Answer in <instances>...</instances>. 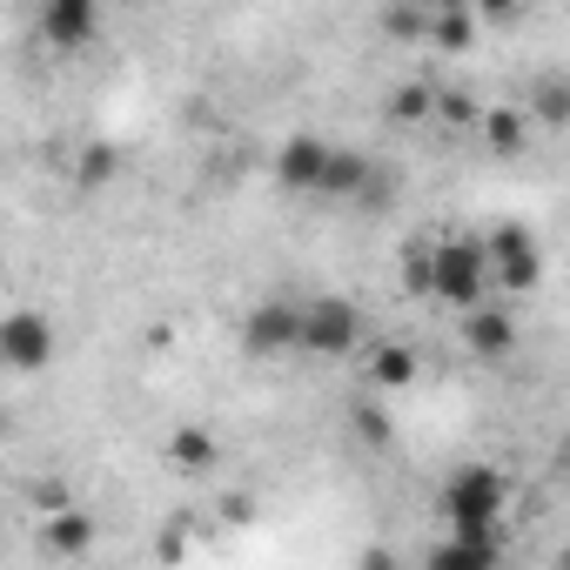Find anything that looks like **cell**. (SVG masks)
<instances>
[{
  "instance_id": "6da1fadb",
  "label": "cell",
  "mask_w": 570,
  "mask_h": 570,
  "mask_svg": "<svg viewBox=\"0 0 570 570\" xmlns=\"http://www.w3.org/2000/svg\"><path fill=\"white\" fill-rule=\"evenodd\" d=\"M490 289H497V282H490V248H483V242H470V235L430 242V296H436V303L476 309Z\"/></svg>"
},
{
  "instance_id": "7a4b0ae2",
  "label": "cell",
  "mask_w": 570,
  "mask_h": 570,
  "mask_svg": "<svg viewBox=\"0 0 570 570\" xmlns=\"http://www.w3.org/2000/svg\"><path fill=\"white\" fill-rule=\"evenodd\" d=\"M503 510H510V483H503V470H490V463H470V470H456V476L443 483V517H450V530H497Z\"/></svg>"
},
{
  "instance_id": "3957f363",
  "label": "cell",
  "mask_w": 570,
  "mask_h": 570,
  "mask_svg": "<svg viewBox=\"0 0 570 570\" xmlns=\"http://www.w3.org/2000/svg\"><path fill=\"white\" fill-rule=\"evenodd\" d=\"M483 248H490V282L503 296H530L543 282V255H537V235L523 222H497L483 235Z\"/></svg>"
},
{
  "instance_id": "277c9868",
  "label": "cell",
  "mask_w": 570,
  "mask_h": 570,
  "mask_svg": "<svg viewBox=\"0 0 570 570\" xmlns=\"http://www.w3.org/2000/svg\"><path fill=\"white\" fill-rule=\"evenodd\" d=\"M363 343V316H356V303H343V296H316V303H303V350L309 356H350Z\"/></svg>"
},
{
  "instance_id": "5b68a950",
  "label": "cell",
  "mask_w": 570,
  "mask_h": 570,
  "mask_svg": "<svg viewBox=\"0 0 570 570\" xmlns=\"http://www.w3.org/2000/svg\"><path fill=\"white\" fill-rule=\"evenodd\" d=\"M0 356H8L14 376H35L55 363V323L35 316V309H14L8 323H0Z\"/></svg>"
},
{
  "instance_id": "8992f818",
  "label": "cell",
  "mask_w": 570,
  "mask_h": 570,
  "mask_svg": "<svg viewBox=\"0 0 570 570\" xmlns=\"http://www.w3.org/2000/svg\"><path fill=\"white\" fill-rule=\"evenodd\" d=\"M242 350L248 356H289L303 350V309L296 303H255L242 323Z\"/></svg>"
},
{
  "instance_id": "52a82bcc",
  "label": "cell",
  "mask_w": 570,
  "mask_h": 570,
  "mask_svg": "<svg viewBox=\"0 0 570 570\" xmlns=\"http://www.w3.org/2000/svg\"><path fill=\"white\" fill-rule=\"evenodd\" d=\"M330 155H336V148H330L323 135H289V141H282V155H275V181H282V188H296V195H316Z\"/></svg>"
},
{
  "instance_id": "ba28073f",
  "label": "cell",
  "mask_w": 570,
  "mask_h": 570,
  "mask_svg": "<svg viewBox=\"0 0 570 570\" xmlns=\"http://www.w3.org/2000/svg\"><path fill=\"white\" fill-rule=\"evenodd\" d=\"M95 28H101V8H95V0H48V8H41V35H48L55 48H88Z\"/></svg>"
},
{
  "instance_id": "9c48e42d",
  "label": "cell",
  "mask_w": 570,
  "mask_h": 570,
  "mask_svg": "<svg viewBox=\"0 0 570 570\" xmlns=\"http://www.w3.org/2000/svg\"><path fill=\"white\" fill-rule=\"evenodd\" d=\"M463 343H470L476 356H510V350H517V323H510V309H497V303L463 309Z\"/></svg>"
},
{
  "instance_id": "30bf717a",
  "label": "cell",
  "mask_w": 570,
  "mask_h": 570,
  "mask_svg": "<svg viewBox=\"0 0 570 570\" xmlns=\"http://www.w3.org/2000/svg\"><path fill=\"white\" fill-rule=\"evenodd\" d=\"M497 557H503L497 530H456L450 543H436V550H430V563H436V570H490Z\"/></svg>"
},
{
  "instance_id": "8fae6325",
  "label": "cell",
  "mask_w": 570,
  "mask_h": 570,
  "mask_svg": "<svg viewBox=\"0 0 570 570\" xmlns=\"http://www.w3.org/2000/svg\"><path fill=\"white\" fill-rule=\"evenodd\" d=\"M470 41H476V8H470V0H436V8H430V48L463 55Z\"/></svg>"
},
{
  "instance_id": "7c38bea8",
  "label": "cell",
  "mask_w": 570,
  "mask_h": 570,
  "mask_svg": "<svg viewBox=\"0 0 570 570\" xmlns=\"http://www.w3.org/2000/svg\"><path fill=\"white\" fill-rule=\"evenodd\" d=\"M476 135H483L490 155H517V148L530 141V115H523V108H483V115H476Z\"/></svg>"
},
{
  "instance_id": "4fadbf2b",
  "label": "cell",
  "mask_w": 570,
  "mask_h": 570,
  "mask_svg": "<svg viewBox=\"0 0 570 570\" xmlns=\"http://www.w3.org/2000/svg\"><path fill=\"white\" fill-rule=\"evenodd\" d=\"M161 463H175V470L202 476V470H215V463H222V443H215L208 430H175V436L161 443Z\"/></svg>"
},
{
  "instance_id": "5bb4252c",
  "label": "cell",
  "mask_w": 570,
  "mask_h": 570,
  "mask_svg": "<svg viewBox=\"0 0 570 570\" xmlns=\"http://www.w3.org/2000/svg\"><path fill=\"white\" fill-rule=\"evenodd\" d=\"M316 195H336V202H343V195H376V175H370V161H363V155L336 148V155H330V168H323V188H316Z\"/></svg>"
},
{
  "instance_id": "9a60e30c",
  "label": "cell",
  "mask_w": 570,
  "mask_h": 570,
  "mask_svg": "<svg viewBox=\"0 0 570 570\" xmlns=\"http://www.w3.org/2000/svg\"><path fill=\"white\" fill-rule=\"evenodd\" d=\"M370 383L376 390H410L416 383V350L410 343H376L370 350Z\"/></svg>"
},
{
  "instance_id": "2e32d148",
  "label": "cell",
  "mask_w": 570,
  "mask_h": 570,
  "mask_svg": "<svg viewBox=\"0 0 570 570\" xmlns=\"http://www.w3.org/2000/svg\"><path fill=\"white\" fill-rule=\"evenodd\" d=\"M88 543H95V523L81 510H55L48 517V550L55 557H88Z\"/></svg>"
},
{
  "instance_id": "e0dca14e",
  "label": "cell",
  "mask_w": 570,
  "mask_h": 570,
  "mask_svg": "<svg viewBox=\"0 0 570 570\" xmlns=\"http://www.w3.org/2000/svg\"><path fill=\"white\" fill-rule=\"evenodd\" d=\"M530 115H537V128H570V81H537V101H530Z\"/></svg>"
},
{
  "instance_id": "ac0fdd59",
  "label": "cell",
  "mask_w": 570,
  "mask_h": 570,
  "mask_svg": "<svg viewBox=\"0 0 570 570\" xmlns=\"http://www.w3.org/2000/svg\"><path fill=\"white\" fill-rule=\"evenodd\" d=\"M390 115H396V121H430V115H436V88H430V81H403V88L390 95Z\"/></svg>"
},
{
  "instance_id": "d6986e66",
  "label": "cell",
  "mask_w": 570,
  "mask_h": 570,
  "mask_svg": "<svg viewBox=\"0 0 570 570\" xmlns=\"http://www.w3.org/2000/svg\"><path fill=\"white\" fill-rule=\"evenodd\" d=\"M115 168H121V155H115L108 141H88V148H81V168H75V175H81V188H101V181H115Z\"/></svg>"
},
{
  "instance_id": "ffe728a7",
  "label": "cell",
  "mask_w": 570,
  "mask_h": 570,
  "mask_svg": "<svg viewBox=\"0 0 570 570\" xmlns=\"http://www.w3.org/2000/svg\"><path fill=\"white\" fill-rule=\"evenodd\" d=\"M403 289L410 296H430V242H410V255H403Z\"/></svg>"
},
{
  "instance_id": "44dd1931",
  "label": "cell",
  "mask_w": 570,
  "mask_h": 570,
  "mask_svg": "<svg viewBox=\"0 0 570 570\" xmlns=\"http://www.w3.org/2000/svg\"><path fill=\"white\" fill-rule=\"evenodd\" d=\"M356 436H363V443H390V416H383L376 403H356Z\"/></svg>"
},
{
  "instance_id": "7402d4cb",
  "label": "cell",
  "mask_w": 570,
  "mask_h": 570,
  "mask_svg": "<svg viewBox=\"0 0 570 570\" xmlns=\"http://www.w3.org/2000/svg\"><path fill=\"white\" fill-rule=\"evenodd\" d=\"M470 8H476V14H483V21H510V14H517V8H523V0H470Z\"/></svg>"
},
{
  "instance_id": "603a6c76",
  "label": "cell",
  "mask_w": 570,
  "mask_h": 570,
  "mask_svg": "<svg viewBox=\"0 0 570 570\" xmlns=\"http://www.w3.org/2000/svg\"><path fill=\"white\" fill-rule=\"evenodd\" d=\"M416 8H436V0H416Z\"/></svg>"
},
{
  "instance_id": "cb8c5ba5",
  "label": "cell",
  "mask_w": 570,
  "mask_h": 570,
  "mask_svg": "<svg viewBox=\"0 0 570 570\" xmlns=\"http://www.w3.org/2000/svg\"><path fill=\"white\" fill-rule=\"evenodd\" d=\"M121 8H141V0H121Z\"/></svg>"
}]
</instances>
